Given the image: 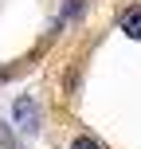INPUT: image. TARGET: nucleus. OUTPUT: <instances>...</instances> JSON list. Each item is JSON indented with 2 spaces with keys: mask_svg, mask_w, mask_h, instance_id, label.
Returning a JSON list of instances; mask_svg holds the SVG:
<instances>
[{
  "mask_svg": "<svg viewBox=\"0 0 141 149\" xmlns=\"http://www.w3.org/2000/svg\"><path fill=\"white\" fill-rule=\"evenodd\" d=\"M12 118H16V126H20L24 134H35V130H39V106L31 102V98H16Z\"/></svg>",
  "mask_w": 141,
  "mask_h": 149,
  "instance_id": "1",
  "label": "nucleus"
},
{
  "mask_svg": "<svg viewBox=\"0 0 141 149\" xmlns=\"http://www.w3.org/2000/svg\"><path fill=\"white\" fill-rule=\"evenodd\" d=\"M122 31H126L129 39H141V4H129L126 12H122Z\"/></svg>",
  "mask_w": 141,
  "mask_h": 149,
  "instance_id": "2",
  "label": "nucleus"
},
{
  "mask_svg": "<svg viewBox=\"0 0 141 149\" xmlns=\"http://www.w3.org/2000/svg\"><path fill=\"white\" fill-rule=\"evenodd\" d=\"M71 149H102V145H98L94 137H86V134H82V137H74V141H71Z\"/></svg>",
  "mask_w": 141,
  "mask_h": 149,
  "instance_id": "3",
  "label": "nucleus"
},
{
  "mask_svg": "<svg viewBox=\"0 0 141 149\" xmlns=\"http://www.w3.org/2000/svg\"><path fill=\"white\" fill-rule=\"evenodd\" d=\"M78 12H82V0H67V8H63V20H74Z\"/></svg>",
  "mask_w": 141,
  "mask_h": 149,
  "instance_id": "4",
  "label": "nucleus"
}]
</instances>
